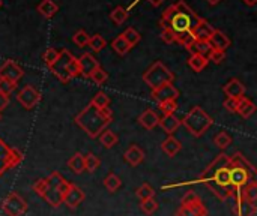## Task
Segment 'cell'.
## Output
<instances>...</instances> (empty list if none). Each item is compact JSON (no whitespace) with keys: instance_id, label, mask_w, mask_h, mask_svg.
I'll return each instance as SVG.
<instances>
[{"instance_id":"cell-1","label":"cell","mask_w":257,"mask_h":216,"mask_svg":"<svg viewBox=\"0 0 257 216\" xmlns=\"http://www.w3.org/2000/svg\"><path fill=\"white\" fill-rule=\"evenodd\" d=\"M229 168H230V158L226 153H220L206 168L205 171L191 182H182L176 185H166L163 189H170V188H181V186H188V185H197L202 183L206 188H209L220 200H227L233 197V189L230 185V177H229Z\"/></svg>"},{"instance_id":"cell-2","label":"cell","mask_w":257,"mask_h":216,"mask_svg":"<svg viewBox=\"0 0 257 216\" xmlns=\"http://www.w3.org/2000/svg\"><path fill=\"white\" fill-rule=\"evenodd\" d=\"M74 122L90 138H98L101 135V132H104L107 129V126L113 122V113L108 107L98 108V107L89 104L75 116Z\"/></svg>"},{"instance_id":"cell-3","label":"cell","mask_w":257,"mask_h":216,"mask_svg":"<svg viewBox=\"0 0 257 216\" xmlns=\"http://www.w3.org/2000/svg\"><path fill=\"white\" fill-rule=\"evenodd\" d=\"M212 125H214V119L202 107H193L181 120V126H184L193 137L197 138L205 135V132Z\"/></svg>"},{"instance_id":"cell-4","label":"cell","mask_w":257,"mask_h":216,"mask_svg":"<svg viewBox=\"0 0 257 216\" xmlns=\"http://www.w3.org/2000/svg\"><path fill=\"white\" fill-rule=\"evenodd\" d=\"M45 180H47V191L44 192L42 198L51 207L57 209V207H60L63 204V197L68 192V189L71 186V182L65 180V177L57 171L50 173L48 177H45Z\"/></svg>"},{"instance_id":"cell-5","label":"cell","mask_w":257,"mask_h":216,"mask_svg":"<svg viewBox=\"0 0 257 216\" xmlns=\"http://www.w3.org/2000/svg\"><path fill=\"white\" fill-rule=\"evenodd\" d=\"M50 71L62 81L68 83L72 78H77L80 75V68H78V60L77 57L72 56L71 51L68 50H60L57 60L50 66Z\"/></svg>"},{"instance_id":"cell-6","label":"cell","mask_w":257,"mask_h":216,"mask_svg":"<svg viewBox=\"0 0 257 216\" xmlns=\"http://www.w3.org/2000/svg\"><path fill=\"white\" fill-rule=\"evenodd\" d=\"M199 18L200 17L184 0H179L178 3H175V14L170 18V29L175 35L190 32L193 26L199 21Z\"/></svg>"},{"instance_id":"cell-7","label":"cell","mask_w":257,"mask_h":216,"mask_svg":"<svg viewBox=\"0 0 257 216\" xmlns=\"http://www.w3.org/2000/svg\"><path fill=\"white\" fill-rule=\"evenodd\" d=\"M143 81L154 90V89H158V87H161L164 84L173 83L175 81V75L163 62H155L143 74Z\"/></svg>"},{"instance_id":"cell-8","label":"cell","mask_w":257,"mask_h":216,"mask_svg":"<svg viewBox=\"0 0 257 216\" xmlns=\"http://www.w3.org/2000/svg\"><path fill=\"white\" fill-rule=\"evenodd\" d=\"M176 216H208V210L202 198L196 192L190 191L182 197L181 206L176 210Z\"/></svg>"},{"instance_id":"cell-9","label":"cell","mask_w":257,"mask_h":216,"mask_svg":"<svg viewBox=\"0 0 257 216\" xmlns=\"http://www.w3.org/2000/svg\"><path fill=\"white\" fill-rule=\"evenodd\" d=\"M23 158L24 155L18 149L11 147L8 143H5L0 138V177L9 170H12L14 167L20 165L23 162Z\"/></svg>"},{"instance_id":"cell-10","label":"cell","mask_w":257,"mask_h":216,"mask_svg":"<svg viewBox=\"0 0 257 216\" xmlns=\"http://www.w3.org/2000/svg\"><path fill=\"white\" fill-rule=\"evenodd\" d=\"M254 174H256V171H251L248 168L230 165V168H229V177H230V185H232V189H233V197L236 194H239L248 182L254 180Z\"/></svg>"},{"instance_id":"cell-11","label":"cell","mask_w":257,"mask_h":216,"mask_svg":"<svg viewBox=\"0 0 257 216\" xmlns=\"http://www.w3.org/2000/svg\"><path fill=\"white\" fill-rule=\"evenodd\" d=\"M2 210L5 212L6 216H23L27 212V203H26V200L20 194L11 192L3 200Z\"/></svg>"},{"instance_id":"cell-12","label":"cell","mask_w":257,"mask_h":216,"mask_svg":"<svg viewBox=\"0 0 257 216\" xmlns=\"http://www.w3.org/2000/svg\"><path fill=\"white\" fill-rule=\"evenodd\" d=\"M42 99V95L33 87V86H24L18 95H17V101L23 105V108L26 110H32L35 108Z\"/></svg>"},{"instance_id":"cell-13","label":"cell","mask_w":257,"mask_h":216,"mask_svg":"<svg viewBox=\"0 0 257 216\" xmlns=\"http://www.w3.org/2000/svg\"><path fill=\"white\" fill-rule=\"evenodd\" d=\"M24 75V69L14 60H6L2 66H0V78L12 81V83H18Z\"/></svg>"},{"instance_id":"cell-14","label":"cell","mask_w":257,"mask_h":216,"mask_svg":"<svg viewBox=\"0 0 257 216\" xmlns=\"http://www.w3.org/2000/svg\"><path fill=\"white\" fill-rule=\"evenodd\" d=\"M178 98H179V90L173 86V83L164 84V86L152 90V99L157 101L158 104L164 102V101H176Z\"/></svg>"},{"instance_id":"cell-15","label":"cell","mask_w":257,"mask_h":216,"mask_svg":"<svg viewBox=\"0 0 257 216\" xmlns=\"http://www.w3.org/2000/svg\"><path fill=\"white\" fill-rule=\"evenodd\" d=\"M77 60H78L80 75H83L84 78H90V75L101 66L99 62H98L90 53H84V54L80 56Z\"/></svg>"},{"instance_id":"cell-16","label":"cell","mask_w":257,"mask_h":216,"mask_svg":"<svg viewBox=\"0 0 257 216\" xmlns=\"http://www.w3.org/2000/svg\"><path fill=\"white\" fill-rule=\"evenodd\" d=\"M84 198H86V195H84L83 189L78 188L77 185L71 183L68 192H66L65 197H63V204L74 210V209H77V207L84 201Z\"/></svg>"},{"instance_id":"cell-17","label":"cell","mask_w":257,"mask_h":216,"mask_svg":"<svg viewBox=\"0 0 257 216\" xmlns=\"http://www.w3.org/2000/svg\"><path fill=\"white\" fill-rule=\"evenodd\" d=\"M214 27H212V24H209V21L208 20H205V18H199V21L193 26V29H191V35H193V38L196 39V41H208L209 38H211V35L214 33Z\"/></svg>"},{"instance_id":"cell-18","label":"cell","mask_w":257,"mask_h":216,"mask_svg":"<svg viewBox=\"0 0 257 216\" xmlns=\"http://www.w3.org/2000/svg\"><path fill=\"white\" fill-rule=\"evenodd\" d=\"M235 203L232 207V212L236 216H254L256 215V204H251L247 201L242 195H235Z\"/></svg>"},{"instance_id":"cell-19","label":"cell","mask_w":257,"mask_h":216,"mask_svg":"<svg viewBox=\"0 0 257 216\" xmlns=\"http://www.w3.org/2000/svg\"><path fill=\"white\" fill-rule=\"evenodd\" d=\"M208 42H209L211 48L215 50V51H226V50L230 47V39H229V36H227L224 32L218 30V29L214 30V33L211 35V38L208 39Z\"/></svg>"},{"instance_id":"cell-20","label":"cell","mask_w":257,"mask_h":216,"mask_svg":"<svg viewBox=\"0 0 257 216\" xmlns=\"http://www.w3.org/2000/svg\"><path fill=\"white\" fill-rule=\"evenodd\" d=\"M223 92L226 93L227 98H233V99H241L245 96V86L238 80V78H232L224 87Z\"/></svg>"},{"instance_id":"cell-21","label":"cell","mask_w":257,"mask_h":216,"mask_svg":"<svg viewBox=\"0 0 257 216\" xmlns=\"http://www.w3.org/2000/svg\"><path fill=\"white\" fill-rule=\"evenodd\" d=\"M158 126H161V129L167 135H173L178 131V128L181 126V119H178L175 114H164L163 117H160Z\"/></svg>"},{"instance_id":"cell-22","label":"cell","mask_w":257,"mask_h":216,"mask_svg":"<svg viewBox=\"0 0 257 216\" xmlns=\"http://www.w3.org/2000/svg\"><path fill=\"white\" fill-rule=\"evenodd\" d=\"M123 159H125L130 165L137 167V165H140V164L145 161V152H143L139 146L133 144V146H130V147L125 150Z\"/></svg>"},{"instance_id":"cell-23","label":"cell","mask_w":257,"mask_h":216,"mask_svg":"<svg viewBox=\"0 0 257 216\" xmlns=\"http://www.w3.org/2000/svg\"><path fill=\"white\" fill-rule=\"evenodd\" d=\"M139 123H140L145 129H148V131L155 129V128L158 126V123H160V116H158L154 110L148 108V110H145V111L139 116Z\"/></svg>"},{"instance_id":"cell-24","label":"cell","mask_w":257,"mask_h":216,"mask_svg":"<svg viewBox=\"0 0 257 216\" xmlns=\"http://www.w3.org/2000/svg\"><path fill=\"white\" fill-rule=\"evenodd\" d=\"M181 149H182L181 141H179L178 138H175L173 135H169V137L161 143V150H163L167 156H170V158L176 156V155L181 152Z\"/></svg>"},{"instance_id":"cell-25","label":"cell","mask_w":257,"mask_h":216,"mask_svg":"<svg viewBox=\"0 0 257 216\" xmlns=\"http://www.w3.org/2000/svg\"><path fill=\"white\" fill-rule=\"evenodd\" d=\"M187 50L191 54H200V56L206 57L208 60H209V56L212 53V48H211V45H209L208 41H196V39L187 47Z\"/></svg>"},{"instance_id":"cell-26","label":"cell","mask_w":257,"mask_h":216,"mask_svg":"<svg viewBox=\"0 0 257 216\" xmlns=\"http://www.w3.org/2000/svg\"><path fill=\"white\" fill-rule=\"evenodd\" d=\"M236 113L241 116V117H244V119H248V117H251L254 113H256V105H254V102L253 101H250L248 98H241L239 101H238V108H236Z\"/></svg>"},{"instance_id":"cell-27","label":"cell","mask_w":257,"mask_h":216,"mask_svg":"<svg viewBox=\"0 0 257 216\" xmlns=\"http://www.w3.org/2000/svg\"><path fill=\"white\" fill-rule=\"evenodd\" d=\"M36 11L45 18H53L59 12V5L54 0H42L36 6Z\"/></svg>"},{"instance_id":"cell-28","label":"cell","mask_w":257,"mask_h":216,"mask_svg":"<svg viewBox=\"0 0 257 216\" xmlns=\"http://www.w3.org/2000/svg\"><path fill=\"white\" fill-rule=\"evenodd\" d=\"M236 195H242L247 201H250L251 204H256L257 201V183L256 180H251V182H248L245 186H244V189L239 192V194H236Z\"/></svg>"},{"instance_id":"cell-29","label":"cell","mask_w":257,"mask_h":216,"mask_svg":"<svg viewBox=\"0 0 257 216\" xmlns=\"http://www.w3.org/2000/svg\"><path fill=\"white\" fill-rule=\"evenodd\" d=\"M111 48H113L119 56H125V54H128V53L131 51V47H130V44L125 41V38L122 36V33H120L119 36H116V38L111 41Z\"/></svg>"},{"instance_id":"cell-30","label":"cell","mask_w":257,"mask_h":216,"mask_svg":"<svg viewBox=\"0 0 257 216\" xmlns=\"http://www.w3.org/2000/svg\"><path fill=\"white\" fill-rule=\"evenodd\" d=\"M68 167L71 168L72 173L75 174H81L84 171V155L81 153H75L69 158L68 161Z\"/></svg>"},{"instance_id":"cell-31","label":"cell","mask_w":257,"mask_h":216,"mask_svg":"<svg viewBox=\"0 0 257 216\" xmlns=\"http://www.w3.org/2000/svg\"><path fill=\"white\" fill-rule=\"evenodd\" d=\"M208 63H209V60L206 57L200 56V54H191L190 59H188V65L194 72H202L206 68Z\"/></svg>"},{"instance_id":"cell-32","label":"cell","mask_w":257,"mask_h":216,"mask_svg":"<svg viewBox=\"0 0 257 216\" xmlns=\"http://www.w3.org/2000/svg\"><path fill=\"white\" fill-rule=\"evenodd\" d=\"M98 138H99L101 144L105 149H111V147H114L119 143V137L113 131H110V129H105L104 132H101V135Z\"/></svg>"},{"instance_id":"cell-33","label":"cell","mask_w":257,"mask_h":216,"mask_svg":"<svg viewBox=\"0 0 257 216\" xmlns=\"http://www.w3.org/2000/svg\"><path fill=\"white\" fill-rule=\"evenodd\" d=\"M230 158V165H236V167H244V168H248L251 171H256L254 165L241 153V152H235L233 155L229 156Z\"/></svg>"},{"instance_id":"cell-34","label":"cell","mask_w":257,"mask_h":216,"mask_svg":"<svg viewBox=\"0 0 257 216\" xmlns=\"http://www.w3.org/2000/svg\"><path fill=\"white\" fill-rule=\"evenodd\" d=\"M128 9L122 8V6H116L111 12H110V20L116 24V26H122L126 20H128Z\"/></svg>"},{"instance_id":"cell-35","label":"cell","mask_w":257,"mask_h":216,"mask_svg":"<svg viewBox=\"0 0 257 216\" xmlns=\"http://www.w3.org/2000/svg\"><path fill=\"white\" fill-rule=\"evenodd\" d=\"M104 186H105V189L108 191V192H116L120 186H122V180H120V177L117 176V174H114V173H108L107 176H105V179H104Z\"/></svg>"},{"instance_id":"cell-36","label":"cell","mask_w":257,"mask_h":216,"mask_svg":"<svg viewBox=\"0 0 257 216\" xmlns=\"http://www.w3.org/2000/svg\"><path fill=\"white\" fill-rule=\"evenodd\" d=\"M101 165V161L98 156H95L93 153H87L84 155V171L87 173H95Z\"/></svg>"},{"instance_id":"cell-37","label":"cell","mask_w":257,"mask_h":216,"mask_svg":"<svg viewBox=\"0 0 257 216\" xmlns=\"http://www.w3.org/2000/svg\"><path fill=\"white\" fill-rule=\"evenodd\" d=\"M122 36L125 38V41L130 44L131 48H134V47L142 41V35H140L134 27H128V29L122 33Z\"/></svg>"},{"instance_id":"cell-38","label":"cell","mask_w":257,"mask_h":216,"mask_svg":"<svg viewBox=\"0 0 257 216\" xmlns=\"http://www.w3.org/2000/svg\"><path fill=\"white\" fill-rule=\"evenodd\" d=\"M214 144L221 149V150H226L230 144H232V137L226 132V131H221L218 132L215 137H214Z\"/></svg>"},{"instance_id":"cell-39","label":"cell","mask_w":257,"mask_h":216,"mask_svg":"<svg viewBox=\"0 0 257 216\" xmlns=\"http://www.w3.org/2000/svg\"><path fill=\"white\" fill-rule=\"evenodd\" d=\"M90 48H92V51H95V53H99V51H102L104 48H105V45H107V41L101 36V35H93V36H90L89 38V44H87Z\"/></svg>"},{"instance_id":"cell-40","label":"cell","mask_w":257,"mask_h":216,"mask_svg":"<svg viewBox=\"0 0 257 216\" xmlns=\"http://www.w3.org/2000/svg\"><path fill=\"white\" fill-rule=\"evenodd\" d=\"M136 195L140 201L148 200V198H154L155 197V189L149 185V183H143L139 189H136Z\"/></svg>"},{"instance_id":"cell-41","label":"cell","mask_w":257,"mask_h":216,"mask_svg":"<svg viewBox=\"0 0 257 216\" xmlns=\"http://www.w3.org/2000/svg\"><path fill=\"white\" fill-rule=\"evenodd\" d=\"M90 104L95 105V107H98V108H105V107L110 105V98L107 96V93L98 92V93L93 96V99L90 101Z\"/></svg>"},{"instance_id":"cell-42","label":"cell","mask_w":257,"mask_h":216,"mask_svg":"<svg viewBox=\"0 0 257 216\" xmlns=\"http://www.w3.org/2000/svg\"><path fill=\"white\" fill-rule=\"evenodd\" d=\"M140 209L143 210V213L152 215L158 210V203L155 201V198H148V200L140 201Z\"/></svg>"},{"instance_id":"cell-43","label":"cell","mask_w":257,"mask_h":216,"mask_svg":"<svg viewBox=\"0 0 257 216\" xmlns=\"http://www.w3.org/2000/svg\"><path fill=\"white\" fill-rule=\"evenodd\" d=\"M89 35L83 30V29H80V30H77L75 33H74V36H72V42L77 45V47H86L87 44H89Z\"/></svg>"},{"instance_id":"cell-44","label":"cell","mask_w":257,"mask_h":216,"mask_svg":"<svg viewBox=\"0 0 257 216\" xmlns=\"http://www.w3.org/2000/svg\"><path fill=\"white\" fill-rule=\"evenodd\" d=\"M193 41H194V38H193V35H191V30H190V32H182V33L175 35V42H178L179 45H182V47H185V48H187Z\"/></svg>"},{"instance_id":"cell-45","label":"cell","mask_w":257,"mask_h":216,"mask_svg":"<svg viewBox=\"0 0 257 216\" xmlns=\"http://www.w3.org/2000/svg\"><path fill=\"white\" fill-rule=\"evenodd\" d=\"M57 57H59V51H57L56 48H47V50L44 51V54H42V60L45 62V65H47L48 68L57 60Z\"/></svg>"},{"instance_id":"cell-46","label":"cell","mask_w":257,"mask_h":216,"mask_svg":"<svg viewBox=\"0 0 257 216\" xmlns=\"http://www.w3.org/2000/svg\"><path fill=\"white\" fill-rule=\"evenodd\" d=\"M90 80H92L95 84H99V86H101V84H104V83L108 80V74H107L101 66H99V68H98L92 75H90Z\"/></svg>"},{"instance_id":"cell-47","label":"cell","mask_w":257,"mask_h":216,"mask_svg":"<svg viewBox=\"0 0 257 216\" xmlns=\"http://www.w3.org/2000/svg\"><path fill=\"white\" fill-rule=\"evenodd\" d=\"M161 111L164 114H175V111L178 110V102L176 101H164V102H160L158 104Z\"/></svg>"},{"instance_id":"cell-48","label":"cell","mask_w":257,"mask_h":216,"mask_svg":"<svg viewBox=\"0 0 257 216\" xmlns=\"http://www.w3.org/2000/svg\"><path fill=\"white\" fill-rule=\"evenodd\" d=\"M17 87V83H12V81H8V80H3L0 78V93L3 95H11Z\"/></svg>"},{"instance_id":"cell-49","label":"cell","mask_w":257,"mask_h":216,"mask_svg":"<svg viewBox=\"0 0 257 216\" xmlns=\"http://www.w3.org/2000/svg\"><path fill=\"white\" fill-rule=\"evenodd\" d=\"M33 191L36 192V195L42 197L44 192L47 191V180H45V179H38V180L33 183Z\"/></svg>"},{"instance_id":"cell-50","label":"cell","mask_w":257,"mask_h":216,"mask_svg":"<svg viewBox=\"0 0 257 216\" xmlns=\"http://www.w3.org/2000/svg\"><path fill=\"white\" fill-rule=\"evenodd\" d=\"M160 36H161V39H163L166 44H173V42H175V33H173L172 29H163Z\"/></svg>"},{"instance_id":"cell-51","label":"cell","mask_w":257,"mask_h":216,"mask_svg":"<svg viewBox=\"0 0 257 216\" xmlns=\"http://www.w3.org/2000/svg\"><path fill=\"white\" fill-rule=\"evenodd\" d=\"M238 101L239 99H233V98H227L224 101V108L229 111V113H236V108H238Z\"/></svg>"},{"instance_id":"cell-52","label":"cell","mask_w":257,"mask_h":216,"mask_svg":"<svg viewBox=\"0 0 257 216\" xmlns=\"http://www.w3.org/2000/svg\"><path fill=\"white\" fill-rule=\"evenodd\" d=\"M224 59H226V51H215V50H212V53L209 56V60H212L215 63H221Z\"/></svg>"},{"instance_id":"cell-53","label":"cell","mask_w":257,"mask_h":216,"mask_svg":"<svg viewBox=\"0 0 257 216\" xmlns=\"http://www.w3.org/2000/svg\"><path fill=\"white\" fill-rule=\"evenodd\" d=\"M8 105H9V96L0 93V114H2V111H3Z\"/></svg>"},{"instance_id":"cell-54","label":"cell","mask_w":257,"mask_h":216,"mask_svg":"<svg viewBox=\"0 0 257 216\" xmlns=\"http://www.w3.org/2000/svg\"><path fill=\"white\" fill-rule=\"evenodd\" d=\"M148 2H149V3H151L152 6H155V8H157V6H160V5H161V3H163L164 0H148Z\"/></svg>"},{"instance_id":"cell-55","label":"cell","mask_w":257,"mask_h":216,"mask_svg":"<svg viewBox=\"0 0 257 216\" xmlns=\"http://www.w3.org/2000/svg\"><path fill=\"white\" fill-rule=\"evenodd\" d=\"M247 6H254L257 3V0H242Z\"/></svg>"},{"instance_id":"cell-56","label":"cell","mask_w":257,"mask_h":216,"mask_svg":"<svg viewBox=\"0 0 257 216\" xmlns=\"http://www.w3.org/2000/svg\"><path fill=\"white\" fill-rule=\"evenodd\" d=\"M206 2H208L209 5H212V6H214V5H218V3H220L221 0H206Z\"/></svg>"},{"instance_id":"cell-57","label":"cell","mask_w":257,"mask_h":216,"mask_svg":"<svg viewBox=\"0 0 257 216\" xmlns=\"http://www.w3.org/2000/svg\"><path fill=\"white\" fill-rule=\"evenodd\" d=\"M2 3H3V2H2V0H0V8H2Z\"/></svg>"}]
</instances>
